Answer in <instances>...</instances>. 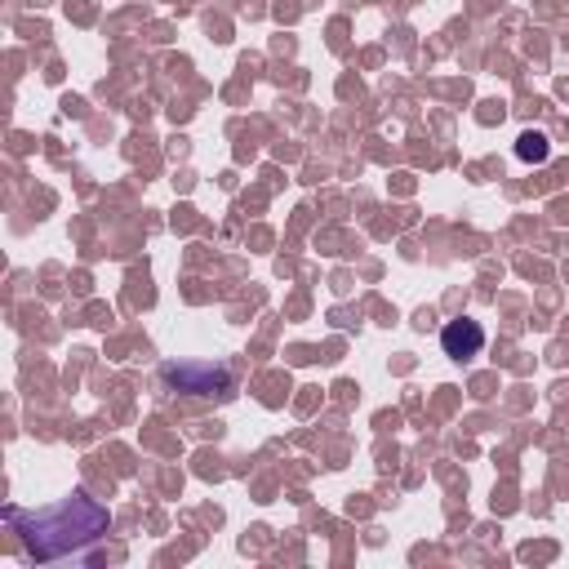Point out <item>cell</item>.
Returning <instances> with one entry per match:
<instances>
[{
	"instance_id": "2",
	"label": "cell",
	"mask_w": 569,
	"mask_h": 569,
	"mask_svg": "<svg viewBox=\"0 0 569 569\" xmlns=\"http://www.w3.org/2000/svg\"><path fill=\"white\" fill-rule=\"evenodd\" d=\"M165 383L187 392V396H227L231 392V374L223 365L192 361V365H165Z\"/></svg>"
},
{
	"instance_id": "1",
	"label": "cell",
	"mask_w": 569,
	"mask_h": 569,
	"mask_svg": "<svg viewBox=\"0 0 569 569\" xmlns=\"http://www.w3.org/2000/svg\"><path fill=\"white\" fill-rule=\"evenodd\" d=\"M5 520L23 547L27 560H67V556H89L93 543H103L112 530V516L103 503L89 494H72L54 507L40 511H18L5 507Z\"/></svg>"
},
{
	"instance_id": "3",
	"label": "cell",
	"mask_w": 569,
	"mask_h": 569,
	"mask_svg": "<svg viewBox=\"0 0 569 569\" xmlns=\"http://www.w3.org/2000/svg\"><path fill=\"white\" fill-rule=\"evenodd\" d=\"M441 347L450 361H471V356H481L485 347V329L477 320H450L441 329Z\"/></svg>"
},
{
	"instance_id": "4",
	"label": "cell",
	"mask_w": 569,
	"mask_h": 569,
	"mask_svg": "<svg viewBox=\"0 0 569 569\" xmlns=\"http://www.w3.org/2000/svg\"><path fill=\"white\" fill-rule=\"evenodd\" d=\"M516 156L526 161V165H547V156H552V142L543 138V134H534V129H526L516 138Z\"/></svg>"
}]
</instances>
